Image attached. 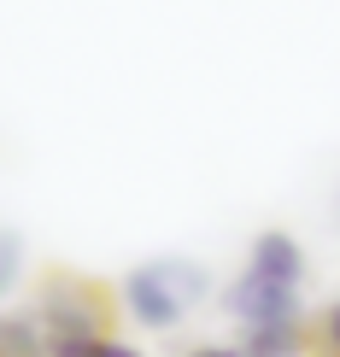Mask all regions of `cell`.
Instances as JSON below:
<instances>
[{
	"mask_svg": "<svg viewBox=\"0 0 340 357\" xmlns=\"http://www.w3.org/2000/svg\"><path fill=\"white\" fill-rule=\"evenodd\" d=\"M300 287H305V252L293 234L270 229L258 234L253 252H246V270L229 281L223 305L241 328H264V322H293L300 310Z\"/></svg>",
	"mask_w": 340,
	"mask_h": 357,
	"instance_id": "1",
	"label": "cell"
},
{
	"mask_svg": "<svg viewBox=\"0 0 340 357\" xmlns=\"http://www.w3.org/2000/svg\"><path fill=\"white\" fill-rule=\"evenodd\" d=\"M36 322L47 334V357H94L112 340V299L82 275H47L36 299Z\"/></svg>",
	"mask_w": 340,
	"mask_h": 357,
	"instance_id": "2",
	"label": "cell"
},
{
	"mask_svg": "<svg viewBox=\"0 0 340 357\" xmlns=\"http://www.w3.org/2000/svg\"><path fill=\"white\" fill-rule=\"evenodd\" d=\"M124 310L153 334H170L176 322L188 317L200 299H205V270L200 264H182V258H158V264H141V270L124 275Z\"/></svg>",
	"mask_w": 340,
	"mask_h": 357,
	"instance_id": "3",
	"label": "cell"
},
{
	"mask_svg": "<svg viewBox=\"0 0 340 357\" xmlns=\"http://www.w3.org/2000/svg\"><path fill=\"white\" fill-rule=\"evenodd\" d=\"M300 351H311V328H305V317L264 322V328H241V357H300Z\"/></svg>",
	"mask_w": 340,
	"mask_h": 357,
	"instance_id": "4",
	"label": "cell"
},
{
	"mask_svg": "<svg viewBox=\"0 0 340 357\" xmlns=\"http://www.w3.org/2000/svg\"><path fill=\"white\" fill-rule=\"evenodd\" d=\"M0 357H47V334H41L36 310H6L0 317Z\"/></svg>",
	"mask_w": 340,
	"mask_h": 357,
	"instance_id": "5",
	"label": "cell"
},
{
	"mask_svg": "<svg viewBox=\"0 0 340 357\" xmlns=\"http://www.w3.org/2000/svg\"><path fill=\"white\" fill-rule=\"evenodd\" d=\"M18 275H24V246H18V234H0V299L18 287Z\"/></svg>",
	"mask_w": 340,
	"mask_h": 357,
	"instance_id": "6",
	"label": "cell"
},
{
	"mask_svg": "<svg viewBox=\"0 0 340 357\" xmlns=\"http://www.w3.org/2000/svg\"><path fill=\"white\" fill-rule=\"evenodd\" d=\"M94 357H147V351H141V346H124V340H106Z\"/></svg>",
	"mask_w": 340,
	"mask_h": 357,
	"instance_id": "7",
	"label": "cell"
},
{
	"mask_svg": "<svg viewBox=\"0 0 340 357\" xmlns=\"http://www.w3.org/2000/svg\"><path fill=\"white\" fill-rule=\"evenodd\" d=\"M182 357H241V346H194V351H182Z\"/></svg>",
	"mask_w": 340,
	"mask_h": 357,
	"instance_id": "8",
	"label": "cell"
}]
</instances>
